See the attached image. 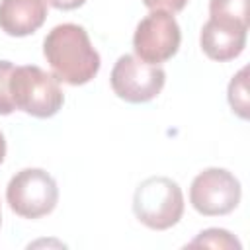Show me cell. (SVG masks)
Listing matches in <instances>:
<instances>
[{"instance_id":"obj_1","label":"cell","mask_w":250,"mask_h":250,"mask_svg":"<svg viewBox=\"0 0 250 250\" xmlns=\"http://www.w3.org/2000/svg\"><path fill=\"white\" fill-rule=\"evenodd\" d=\"M43 55L59 82L82 86L100 70V53L78 23H59L43 39Z\"/></svg>"},{"instance_id":"obj_2","label":"cell","mask_w":250,"mask_h":250,"mask_svg":"<svg viewBox=\"0 0 250 250\" xmlns=\"http://www.w3.org/2000/svg\"><path fill=\"white\" fill-rule=\"evenodd\" d=\"M10 96L16 109L39 119L53 117L64 104V94L57 76L37 64L14 66L10 76Z\"/></svg>"},{"instance_id":"obj_3","label":"cell","mask_w":250,"mask_h":250,"mask_svg":"<svg viewBox=\"0 0 250 250\" xmlns=\"http://www.w3.org/2000/svg\"><path fill=\"white\" fill-rule=\"evenodd\" d=\"M135 217L152 230H166L184 215V193L178 182L166 176L143 180L133 195Z\"/></svg>"},{"instance_id":"obj_4","label":"cell","mask_w":250,"mask_h":250,"mask_svg":"<svg viewBox=\"0 0 250 250\" xmlns=\"http://www.w3.org/2000/svg\"><path fill=\"white\" fill-rule=\"evenodd\" d=\"M6 201L16 215L39 219L57 207L59 188L55 178L43 168H23L8 182Z\"/></svg>"},{"instance_id":"obj_5","label":"cell","mask_w":250,"mask_h":250,"mask_svg":"<svg viewBox=\"0 0 250 250\" xmlns=\"http://www.w3.org/2000/svg\"><path fill=\"white\" fill-rule=\"evenodd\" d=\"M109 82L117 98L129 104H145L162 92L166 72L160 64H148L137 55H121L111 68Z\"/></svg>"},{"instance_id":"obj_6","label":"cell","mask_w":250,"mask_h":250,"mask_svg":"<svg viewBox=\"0 0 250 250\" xmlns=\"http://www.w3.org/2000/svg\"><path fill=\"white\" fill-rule=\"evenodd\" d=\"M182 41V31L176 18L164 10H150L135 27V55L148 64H162L172 59Z\"/></svg>"},{"instance_id":"obj_7","label":"cell","mask_w":250,"mask_h":250,"mask_svg":"<svg viewBox=\"0 0 250 250\" xmlns=\"http://www.w3.org/2000/svg\"><path fill=\"white\" fill-rule=\"evenodd\" d=\"M242 188L238 178L225 168H205L189 188L191 207L205 217L229 215L240 203Z\"/></svg>"},{"instance_id":"obj_8","label":"cell","mask_w":250,"mask_h":250,"mask_svg":"<svg viewBox=\"0 0 250 250\" xmlns=\"http://www.w3.org/2000/svg\"><path fill=\"white\" fill-rule=\"evenodd\" d=\"M246 33H248V27H244V25L227 23V21L209 18L205 21V25L201 27L199 43H201L203 53L209 59L225 62V61L236 59L244 51Z\"/></svg>"},{"instance_id":"obj_9","label":"cell","mask_w":250,"mask_h":250,"mask_svg":"<svg viewBox=\"0 0 250 250\" xmlns=\"http://www.w3.org/2000/svg\"><path fill=\"white\" fill-rule=\"evenodd\" d=\"M47 20V0H0V29L12 37L35 33Z\"/></svg>"},{"instance_id":"obj_10","label":"cell","mask_w":250,"mask_h":250,"mask_svg":"<svg viewBox=\"0 0 250 250\" xmlns=\"http://www.w3.org/2000/svg\"><path fill=\"white\" fill-rule=\"evenodd\" d=\"M209 16L219 21L248 27V0H209Z\"/></svg>"},{"instance_id":"obj_11","label":"cell","mask_w":250,"mask_h":250,"mask_svg":"<svg viewBox=\"0 0 250 250\" xmlns=\"http://www.w3.org/2000/svg\"><path fill=\"white\" fill-rule=\"evenodd\" d=\"M229 104L232 107V111L242 117L248 119V109H250V100H248V68H240L232 80L229 82Z\"/></svg>"},{"instance_id":"obj_12","label":"cell","mask_w":250,"mask_h":250,"mask_svg":"<svg viewBox=\"0 0 250 250\" xmlns=\"http://www.w3.org/2000/svg\"><path fill=\"white\" fill-rule=\"evenodd\" d=\"M189 248L193 246H207V248H236L240 250V242L225 229H207L201 230L189 244Z\"/></svg>"},{"instance_id":"obj_13","label":"cell","mask_w":250,"mask_h":250,"mask_svg":"<svg viewBox=\"0 0 250 250\" xmlns=\"http://www.w3.org/2000/svg\"><path fill=\"white\" fill-rule=\"evenodd\" d=\"M14 64L10 61H0V115H10L16 105L10 96V76Z\"/></svg>"},{"instance_id":"obj_14","label":"cell","mask_w":250,"mask_h":250,"mask_svg":"<svg viewBox=\"0 0 250 250\" xmlns=\"http://www.w3.org/2000/svg\"><path fill=\"white\" fill-rule=\"evenodd\" d=\"M143 4L148 10H164V12H180L188 4V0H143Z\"/></svg>"},{"instance_id":"obj_15","label":"cell","mask_w":250,"mask_h":250,"mask_svg":"<svg viewBox=\"0 0 250 250\" xmlns=\"http://www.w3.org/2000/svg\"><path fill=\"white\" fill-rule=\"evenodd\" d=\"M47 2L57 10H74V8H80L86 0H47Z\"/></svg>"},{"instance_id":"obj_16","label":"cell","mask_w":250,"mask_h":250,"mask_svg":"<svg viewBox=\"0 0 250 250\" xmlns=\"http://www.w3.org/2000/svg\"><path fill=\"white\" fill-rule=\"evenodd\" d=\"M4 156H6V141H4V135L0 133V164L4 162Z\"/></svg>"},{"instance_id":"obj_17","label":"cell","mask_w":250,"mask_h":250,"mask_svg":"<svg viewBox=\"0 0 250 250\" xmlns=\"http://www.w3.org/2000/svg\"><path fill=\"white\" fill-rule=\"evenodd\" d=\"M0 221H2V213H0Z\"/></svg>"}]
</instances>
